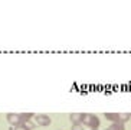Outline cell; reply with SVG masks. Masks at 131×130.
<instances>
[{"label": "cell", "instance_id": "1", "mask_svg": "<svg viewBox=\"0 0 131 130\" xmlns=\"http://www.w3.org/2000/svg\"><path fill=\"white\" fill-rule=\"evenodd\" d=\"M81 123L88 126L89 129H98L100 127V119L96 114H91V113H82L81 114Z\"/></svg>", "mask_w": 131, "mask_h": 130}, {"label": "cell", "instance_id": "2", "mask_svg": "<svg viewBox=\"0 0 131 130\" xmlns=\"http://www.w3.org/2000/svg\"><path fill=\"white\" fill-rule=\"evenodd\" d=\"M104 117L114 123H125L131 117V114H121V113H104Z\"/></svg>", "mask_w": 131, "mask_h": 130}, {"label": "cell", "instance_id": "3", "mask_svg": "<svg viewBox=\"0 0 131 130\" xmlns=\"http://www.w3.org/2000/svg\"><path fill=\"white\" fill-rule=\"evenodd\" d=\"M7 119L10 123H13V124H17V123H20V116H16V114H9L7 116Z\"/></svg>", "mask_w": 131, "mask_h": 130}, {"label": "cell", "instance_id": "4", "mask_svg": "<svg viewBox=\"0 0 131 130\" xmlns=\"http://www.w3.org/2000/svg\"><path fill=\"white\" fill-rule=\"evenodd\" d=\"M107 130H125V129H124V123H112V126H110Z\"/></svg>", "mask_w": 131, "mask_h": 130}, {"label": "cell", "instance_id": "5", "mask_svg": "<svg viewBox=\"0 0 131 130\" xmlns=\"http://www.w3.org/2000/svg\"><path fill=\"white\" fill-rule=\"evenodd\" d=\"M38 122L40 123V124H49L50 123V120H49V117L48 116H38Z\"/></svg>", "mask_w": 131, "mask_h": 130}, {"label": "cell", "instance_id": "6", "mask_svg": "<svg viewBox=\"0 0 131 130\" xmlns=\"http://www.w3.org/2000/svg\"><path fill=\"white\" fill-rule=\"evenodd\" d=\"M71 120L73 122V124H75V123H79V122H81V114L72 113V114H71Z\"/></svg>", "mask_w": 131, "mask_h": 130}, {"label": "cell", "instance_id": "7", "mask_svg": "<svg viewBox=\"0 0 131 130\" xmlns=\"http://www.w3.org/2000/svg\"><path fill=\"white\" fill-rule=\"evenodd\" d=\"M72 130H84V127H82L81 123H75L72 126Z\"/></svg>", "mask_w": 131, "mask_h": 130}, {"label": "cell", "instance_id": "8", "mask_svg": "<svg viewBox=\"0 0 131 130\" xmlns=\"http://www.w3.org/2000/svg\"><path fill=\"white\" fill-rule=\"evenodd\" d=\"M16 130H27V129H26V127H23V126H20V127H17Z\"/></svg>", "mask_w": 131, "mask_h": 130}, {"label": "cell", "instance_id": "9", "mask_svg": "<svg viewBox=\"0 0 131 130\" xmlns=\"http://www.w3.org/2000/svg\"><path fill=\"white\" fill-rule=\"evenodd\" d=\"M92 130H98V129H92Z\"/></svg>", "mask_w": 131, "mask_h": 130}]
</instances>
